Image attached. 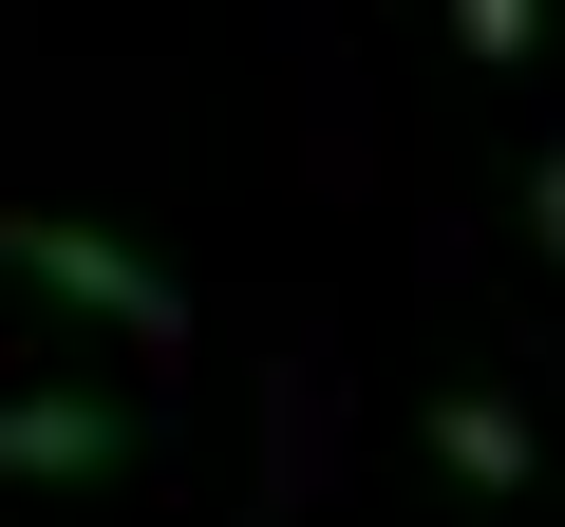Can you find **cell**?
I'll list each match as a JSON object with an SVG mask.
<instances>
[{
    "mask_svg": "<svg viewBox=\"0 0 565 527\" xmlns=\"http://www.w3.org/2000/svg\"><path fill=\"white\" fill-rule=\"evenodd\" d=\"M132 452H151L132 396H0V490H95V471H132Z\"/></svg>",
    "mask_w": 565,
    "mask_h": 527,
    "instance_id": "7a4b0ae2",
    "label": "cell"
},
{
    "mask_svg": "<svg viewBox=\"0 0 565 527\" xmlns=\"http://www.w3.org/2000/svg\"><path fill=\"white\" fill-rule=\"evenodd\" d=\"M434 20H452L471 76H527V57H546V0H434Z\"/></svg>",
    "mask_w": 565,
    "mask_h": 527,
    "instance_id": "277c9868",
    "label": "cell"
},
{
    "mask_svg": "<svg viewBox=\"0 0 565 527\" xmlns=\"http://www.w3.org/2000/svg\"><path fill=\"white\" fill-rule=\"evenodd\" d=\"M0 283H39L57 321H114V340H189V283L132 245V226H76V207H0Z\"/></svg>",
    "mask_w": 565,
    "mask_h": 527,
    "instance_id": "6da1fadb",
    "label": "cell"
},
{
    "mask_svg": "<svg viewBox=\"0 0 565 527\" xmlns=\"http://www.w3.org/2000/svg\"><path fill=\"white\" fill-rule=\"evenodd\" d=\"M527 245L565 264V151H527Z\"/></svg>",
    "mask_w": 565,
    "mask_h": 527,
    "instance_id": "5b68a950",
    "label": "cell"
},
{
    "mask_svg": "<svg viewBox=\"0 0 565 527\" xmlns=\"http://www.w3.org/2000/svg\"><path fill=\"white\" fill-rule=\"evenodd\" d=\"M434 471L509 508V490L546 471V433H527V396H509V377H434Z\"/></svg>",
    "mask_w": 565,
    "mask_h": 527,
    "instance_id": "3957f363",
    "label": "cell"
}]
</instances>
